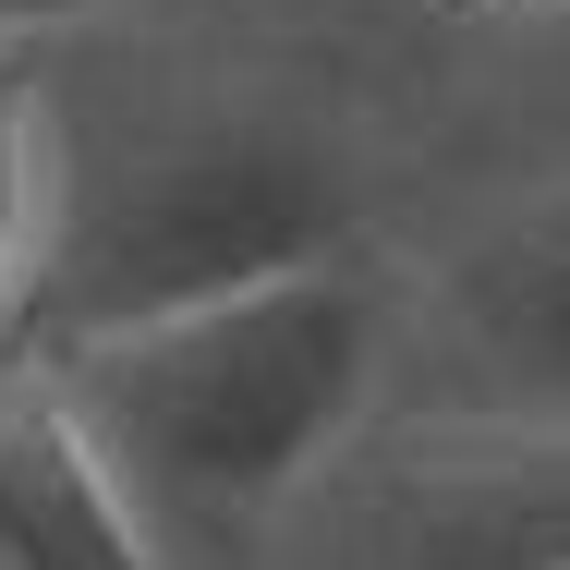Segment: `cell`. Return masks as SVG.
<instances>
[{"mask_svg": "<svg viewBox=\"0 0 570 570\" xmlns=\"http://www.w3.org/2000/svg\"><path fill=\"white\" fill-rule=\"evenodd\" d=\"M376 352H389V292L328 255V267L219 292L195 316L86 341L61 364H37V376L86 425V450L110 461V485L158 534V559L219 570L364 425Z\"/></svg>", "mask_w": 570, "mask_h": 570, "instance_id": "obj_1", "label": "cell"}, {"mask_svg": "<svg viewBox=\"0 0 570 570\" xmlns=\"http://www.w3.org/2000/svg\"><path fill=\"white\" fill-rule=\"evenodd\" d=\"M341 219L352 195L328 170V146H304L292 121H255V110L134 121L86 158L49 146L37 243H24L12 304H0V364L37 376L86 341L195 316V304L292 279V267H328Z\"/></svg>", "mask_w": 570, "mask_h": 570, "instance_id": "obj_2", "label": "cell"}, {"mask_svg": "<svg viewBox=\"0 0 570 570\" xmlns=\"http://www.w3.org/2000/svg\"><path fill=\"white\" fill-rule=\"evenodd\" d=\"M243 570H570V438L473 413L352 425L243 534Z\"/></svg>", "mask_w": 570, "mask_h": 570, "instance_id": "obj_3", "label": "cell"}, {"mask_svg": "<svg viewBox=\"0 0 570 570\" xmlns=\"http://www.w3.org/2000/svg\"><path fill=\"white\" fill-rule=\"evenodd\" d=\"M413 413L570 438V183L485 219L425 279V401Z\"/></svg>", "mask_w": 570, "mask_h": 570, "instance_id": "obj_4", "label": "cell"}, {"mask_svg": "<svg viewBox=\"0 0 570 570\" xmlns=\"http://www.w3.org/2000/svg\"><path fill=\"white\" fill-rule=\"evenodd\" d=\"M0 570H170L49 376L0 364Z\"/></svg>", "mask_w": 570, "mask_h": 570, "instance_id": "obj_5", "label": "cell"}, {"mask_svg": "<svg viewBox=\"0 0 570 570\" xmlns=\"http://www.w3.org/2000/svg\"><path fill=\"white\" fill-rule=\"evenodd\" d=\"M37 195H49V110H37V86L0 61V304H12V279H24Z\"/></svg>", "mask_w": 570, "mask_h": 570, "instance_id": "obj_6", "label": "cell"}, {"mask_svg": "<svg viewBox=\"0 0 570 570\" xmlns=\"http://www.w3.org/2000/svg\"><path fill=\"white\" fill-rule=\"evenodd\" d=\"M73 12H98V0H0V37H37V24H73Z\"/></svg>", "mask_w": 570, "mask_h": 570, "instance_id": "obj_7", "label": "cell"}]
</instances>
